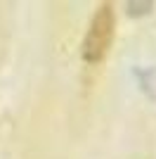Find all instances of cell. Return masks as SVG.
<instances>
[{"label":"cell","mask_w":156,"mask_h":159,"mask_svg":"<svg viewBox=\"0 0 156 159\" xmlns=\"http://www.w3.org/2000/svg\"><path fill=\"white\" fill-rule=\"evenodd\" d=\"M114 26H116V17H114V7L109 2H102L97 12L90 21V29L85 33L80 55L88 64H97L104 60V55L109 52L111 38H114Z\"/></svg>","instance_id":"1"}]
</instances>
